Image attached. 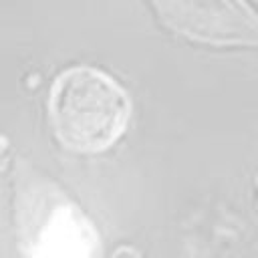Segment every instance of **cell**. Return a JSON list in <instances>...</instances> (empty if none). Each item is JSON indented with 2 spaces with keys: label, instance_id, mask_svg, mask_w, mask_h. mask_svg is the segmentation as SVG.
Segmentation results:
<instances>
[{
  "label": "cell",
  "instance_id": "6da1fadb",
  "mask_svg": "<svg viewBox=\"0 0 258 258\" xmlns=\"http://www.w3.org/2000/svg\"><path fill=\"white\" fill-rule=\"evenodd\" d=\"M48 117L54 137L64 149L101 153L125 133L131 101L113 77L79 64L62 71L52 81Z\"/></svg>",
  "mask_w": 258,
  "mask_h": 258
},
{
  "label": "cell",
  "instance_id": "7a4b0ae2",
  "mask_svg": "<svg viewBox=\"0 0 258 258\" xmlns=\"http://www.w3.org/2000/svg\"><path fill=\"white\" fill-rule=\"evenodd\" d=\"M97 230L60 191L36 185L22 196L20 246L24 258H93Z\"/></svg>",
  "mask_w": 258,
  "mask_h": 258
},
{
  "label": "cell",
  "instance_id": "3957f363",
  "mask_svg": "<svg viewBox=\"0 0 258 258\" xmlns=\"http://www.w3.org/2000/svg\"><path fill=\"white\" fill-rule=\"evenodd\" d=\"M173 32L208 44H258V16L244 0H151Z\"/></svg>",
  "mask_w": 258,
  "mask_h": 258
}]
</instances>
